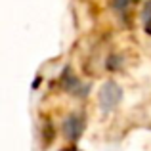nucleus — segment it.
<instances>
[{
    "label": "nucleus",
    "instance_id": "f257e3e1",
    "mask_svg": "<svg viewBox=\"0 0 151 151\" xmlns=\"http://www.w3.org/2000/svg\"><path fill=\"white\" fill-rule=\"evenodd\" d=\"M121 100H122V90L115 81H107L100 88L98 101H100V107H101L103 113H111L121 103Z\"/></svg>",
    "mask_w": 151,
    "mask_h": 151
},
{
    "label": "nucleus",
    "instance_id": "f03ea898",
    "mask_svg": "<svg viewBox=\"0 0 151 151\" xmlns=\"http://www.w3.org/2000/svg\"><path fill=\"white\" fill-rule=\"evenodd\" d=\"M84 126H86L84 117L78 115V113H73L63 122V134H65V138L69 142H77L82 136V132H84Z\"/></svg>",
    "mask_w": 151,
    "mask_h": 151
},
{
    "label": "nucleus",
    "instance_id": "7ed1b4c3",
    "mask_svg": "<svg viewBox=\"0 0 151 151\" xmlns=\"http://www.w3.org/2000/svg\"><path fill=\"white\" fill-rule=\"evenodd\" d=\"M61 88L67 90L69 94H73V96H78V98H84L86 94H88V86L82 84V82L71 73L69 67H67L61 75Z\"/></svg>",
    "mask_w": 151,
    "mask_h": 151
},
{
    "label": "nucleus",
    "instance_id": "20e7f679",
    "mask_svg": "<svg viewBox=\"0 0 151 151\" xmlns=\"http://www.w3.org/2000/svg\"><path fill=\"white\" fill-rule=\"evenodd\" d=\"M142 23H144L145 33L151 35V0H147L142 8Z\"/></svg>",
    "mask_w": 151,
    "mask_h": 151
},
{
    "label": "nucleus",
    "instance_id": "39448f33",
    "mask_svg": "<svg viewBox=\"0 0 151 151\" xmlns=\"http://www.w3.org/2000/svg\"><path fill=\"white\" fill-rule=\"evenodd\" d=\"M132 4H134V0H111V6H113L122 17H126V12H128V8L132 6Z\"/></svg>",
    "mask_w": 151,
    "mask_h": 151
},
{
    "label": "nucleus",
    "instance_id": "423d86ee",
    "mask_svg": "<svg viewBox=\"0 0 151 151\" xmlns=\"http://www.w3.org/2000/svg\"><path fill=\"white\" fill-rule=\"evenodd\" d=\"M63 151H78V149H63Z\"/></svg>",
    "mask_w": 151,
    "mask_h": 151
}]
</instances>
